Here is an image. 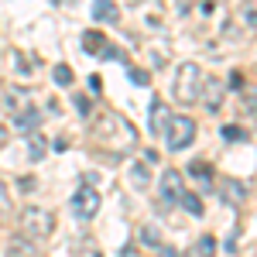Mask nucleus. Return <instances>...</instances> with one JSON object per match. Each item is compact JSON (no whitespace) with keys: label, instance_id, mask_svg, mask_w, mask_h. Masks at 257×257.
I'll use <instances>...</instances> for the list:
<instances>
[{"label":"nucleus","instance_id":"4468645a","mask_svg":"<svg viewBox=\"0 0 257 257\" xmlns=\"http://www.w3.org/2000/svg\"><path fill=\"white\" fill-rule=\"evenodd\" d=\"M178 206H185V209H189L192 216H202V202H199V196H192V192H182Z\"/></svg>","mask_w":257,"mask_h":257},{"label":"nucleus","instance_id":"0eeeda50","mask_svg":"<svg viewBox=\"0 0 257 257\" xmlns=\"http://www.w3.org/2000/svg\"><path fill=\"white\" fill-rule=\"evenodd\" d=\"M93 18H96L99 24H117L120 21L117 0H93Z\"/></svg>","mask_w":257,"mask_h":257},{"label":"nucleus","instance_id":"2eb2a0df","mask_svg":"<svg viewBox=\"0 0 257 257\" xmlns=\"http://www.w3.org/2000/svg\"><path fill=\"white\" fill-rule=\"evenodd\" d=\"M131 182H134L138 189H148V182H151V178H148V168H144V165H131Z\"/></svg>","mask_w":257,"mask_h":257},{"label":"nucleus","instance_id":"f257e3e1","mask_svg":"<svg viewBox=\"0 0 257 257\" xmlns=\"http://www.w3.org/2000/svg\"><path fill=\"white\" fill-rule=\"evenodd\" d=\"M52 230H55V213H48V209H41V206H28L24 213H21V233L28 240H48L52 237Z\"/></svg>","mask_w":257,"mask_h":257},{"label":"nucleus","instance_id":"f8f14e48","mask_svg":"<svg viewBox=\"0 0 257 257\" xmlns=\"http://www.w3.org/2000/svg\"><path fill=\"white\" fill-rule=\"evenodd\" d=\"M189 175L199 178V182H213V165L209 161H192L189 165Z\"/></svg>","mask_w":257,"mask_h":257},{"label":"nucleus","instance_id":"9d476101","mask_svg":"<svg viewBox=\"0 0 257 257\" xmlns=\"http://www.w3.org/2000/svg\"><path fill=\"white\" fill-rule=\"evenodd\" d=\"M38 123H41V113H38V110H31V106H28V110H21L18 117H14V127H18L21 134H28V131H35Z\"/></svg>","mask_w":257,"mask_h":257},{"label":"nucleus","instance_id":"6e6552de","mask_svg":"<svg viewBox=\"0 0 257 257\" xmlns=\"http://www.w3.org/2000/svg\"><path fill=\"white\" fill-rule=\"evenodd\" d=\"M168 106L161 103L158 96H155V103H151V120H148V127H151V134H165V127H168Z\"/></svg>","mask_w":257,"mask_h":257},{"label":"nucleus","instance_id":"a211bd4d","mask_svg":"<svg viewBox=\"0 0 257 257\" xmlns=\"http://www.w3.org/2000/svg\"><path fill=\"white\" fill-rule=\"evenodd\" d=\"M223 138H226V141H247V131H243V127H233V123H226V127H223Z\"/></svg>","mask_w":257,"mask_h":257},{"label":"nucleus","instance_id":"39448f33","mask_svg":"<svg viewBox=\"0 0 257 257\" xmlns=\"http://www.w3.org/2000/svg\"><path fill=\"white\" fill-rule=\"evenodd\" d=\"M72 213L79 219H93L99 213V189H93V185H82L79 192L72 196Z\"/></svg>","mask_w":257,"mask_h":257},{"label":"nucleus","instance_id":"dca6fc26","mask_svg":"<svg viewBox=\"0 0 257 257\" xmlns=\"http://www.w3.org/2000/svg\"><path fill=\"white\" fill-rule=\"evenodd\" d=\"M52 79L59 82V86H72V69L69 65H55L52 69Z\"/></svg>","mask_w":257,"mask_h":257},{"label":"nucleus","instance_id":"423d86ee","mask_svg":"<svg viewBox=\"0 0 257 257\" xmlns=\"http://www.w3.org/2000/svg\"><path fill=\"white\" fill-rule=\"evenodd\" d=\"M223 82L216 76H209V79H202V93H199V103L206 106V110H219L223 106Z\"/></svg>","mask_w":257,"mask_h":257},{"label":"nucleus","instance_id":"1a4fd4ad","mask_svg":"<svg viewBox=\"0 0 257 257\" xmlns=\"http://www.w3.org/2000/svg\"><path fill=\"white\" fill-rule=\"evenodd\" d=\"M82 48L89 52V55H106V35H99V31H86L82 35Z\"/></svg>","mask_w":257,"mask_h":257},{"label":"nucleus","instance_id":"412c9836","mask_svg":"<svg viewBox=\"0 0 257 257\" xmlns=\"http://www.w3.org/2000/svg\"><path fill=\"white\" fill-rule=\"evenodd\" d=\"M7 138H11V134H7V127H0V148L7 144Z\"/></svg>","mask_w":257,"mask_h":257},{"label":"nucleus","instance_id":"6ab92c4d","mask_svg":"<svg viewBox=\"0 0 257 257\" xmlns=\"http://www.w3.org/2000/svg\"><path fill=\"white\" fill-rule=\"evenodd\" d=\"M41 144H45L41 138H31V151H28V155H31V161H38L41 155H45V148H41Z\"/></svg>","mask_w":257,"mask_h":257},{"label":"nucleus","instance_id":"aec40b11","mask_svg":"<svg viewBox=\"0 0 257 257\" xmlns=\"http://www.w3.org/2000/svg\"><path fill=\"white\" fill-rule=\"evenodd\" d=\"M127 76L138 82V86H148V72H141V69H127Z\"/></svg>","mask_w":257,"mask_h":257},{"label":"nucleus","instance_id":"f03ea898","mask_svg":"<svg viewBox=\"0 0 257 257\" xmlns=\"http://www.w3.org/2000/svg\"><path fill=\"white\" fill-rule=\"evenodd\" d=\"M202 69H199L196 62H185L182 69H178V79H175V96L182 106H192L199 103V93H202Z\"/></svg>","mask_w":257,"mask_h":257},{"label":"nucleus","instance_id":"20e7f679","mask_svg":"<svg viewBox=\"0 0 257 257\" xmlns=\"http://www.w3.org/2000/svg\"><path fill=\"white\" fill-rule=\"evenodd\" d=\"M158 192H161V202H165V206H178V199H182V192H185L182 172H178V168H165V172H161Z\"/></svg>","mask_w":257,"mask_h":257},{"label":"nucleus","instance_id":"f3484780","mask_svg":"<svg viewBox=\"0 0 257 257\" xmlns=\"http://www.w3.org/2000/svg\"><path fill=\"white\" fill-rule=\"evenodd\" d=\"M192 254H216V240L213 237H199L196 247H192Z\"/></svg>","mask_w":257,"mask_h":257},{"label":"nucleus","instance_id":"9b49d317","mask_svg":"<svg viewBox=\"0 0 257 257\" xmlns=\"http://www.w3.org/2000/svg\"><path fill=\"white\" fill-rule=\"evenodd\" d=\"M243 196H247V189L237 185L233 178H226V182H223V199H226V202H243Z\"/></svg>","mask_w":257,"mask_h":257},{"label":"nucleus","instance_id":"7ed1b4c3","mask_svg":"<svg viewBox=\"0 0 257 257\" xmlns=\"http://www.w3.org/2000/svg\"><path fill=\"white\" fill-rule=\"evenodd\" d=\"M165 141H168V151H182L196 141V120L192 117H172L165 127Z\"/></svg>","mask_w":257,"mask_h":257},{"label":"nucleus","instance_id":"ddd939ff","mask_svg":"<svg viewBox=\"0 0 257 257\" xmlns=\"http://www.w3.org/2000/svg\"><path fill=\"white\" fill-rule=\"evenodd\" d=\"M11 213H14V199H11V189L0 182V223L11 219Z\"/></svg>","mask_w":257,"mask_h":257}]
</instances>
